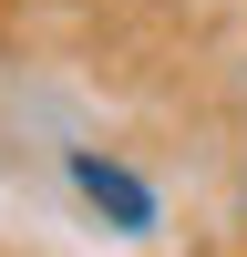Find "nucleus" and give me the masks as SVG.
I'll return each mask as SVG.
<instances>
[{"mask_svg": "<svg viewBox=\"0 0 247 257\" xmlns=\"http://www.w3.org/2000/svg\"><path fill=\"white\" fill-rule=\"evenodd\" d=\"M72 185H82V196H93L113 226H155V196H144L124 165H103V155H72Z\"/></svg>", "mask_w": 247, "mask_h": 257, "instance_id": "f257e3e1", "label": "nucleus"}]
</instances>
